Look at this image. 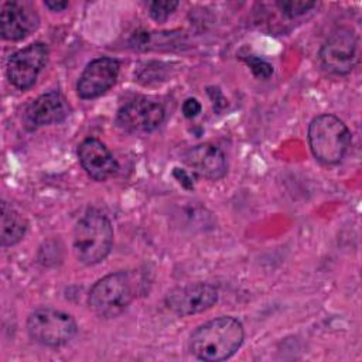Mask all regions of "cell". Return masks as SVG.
<instances>
[{"label":"cell","instance_id":"cell-19","mask_svg":"<svg viewBox=\"0 0 362 362\" xmlns=\"http://www.w3.org/2000/svg\"><path fill=\"white\" fill-rule=\"evenodd\" d=\"M201 112V103L194 99V98H189L187 99L184 103H182V113L187 119H192L195 117L198 113Z\"/></svg>","mask_w":362,"mask_h":362},{"label":"cell","instance_id":"cell-3","mask_svg":"<svg viewBox=\"0 0 362 362\" xmlns=\"http://www.w3.org/2000/svg\"><path fill=\"white\" fill-rule=\"evenodd\" d=\"M136 293L137 283L132 273H110L92 286L88 296V305L96 315L113 318L129 307Z\"/></svg>","mask_w":362,"mask_h":362},{"label":"cell","instance_id":"cell-12","mask_svg":"<svg viewBox=\"0 0 362 362\" xmlns=\"http://www.w3.org/2000/svg\"><path fill=\"white\" fill-rule=\"evenodd\" d=\"M78 158L82 168L96 181H105L119 170L117 161L109 148L98 139H85L78 147Z\"/></svg>","mask_w":362,"mask_h":362},{"label":"cell","instance_id":"cell-16","mask_svg":"<svg viewBox=\"0 0 362 362\" xmlns=\"http://www.w3.org/2000/svg\"><path fill=\"white\" fill-rule=\"evenodd\" d=\"M315 1H304V0H280L276 1V6L280 8V11L290 17H300L303 14H305L307 11H310L313 7H315Z\"/></svg>","mask_w":362,"mask_h":362},{"label":"cell","instance_id":"cell-15","mask_svg":"<svg viewBox=\"0 0 362 362\" xmlns=\"http://www.w3.org/2000/svg\"><path fill=\"white\" fill-rule=\"evenodd\" d=\"M27 232V221L7 202L1 204L0 215V240L1 246H13L18 243Z\"/></svg>","mask_w":362,"mask_h":362},{"label":"cell","instance_id":"cell-18","mask_svg":"<svg viewBox=\"0 0 362 362\" xmlns=\"http://www.w3.org/2000/svg\"><path fill=\"white\" fill-rule=\"evenodd\" d=\"M246 62L249 64L252 72L259 78H269L273 74L272 65L259 58H249V59H246Z\"/></svg>","mask_w":362,"mask_h":362},{"label":"cell","instance_id":"cell-7","mask_svg":"<svg viewBox=\"0 0 362 362\" xmlns=\"http://www.w3.org/2000/svg\"><path fill=\"white\" fill-rule=\"evenodd\" d=\"M48 58V47L44 42H34L28 47L14 52L7 62V76L10 82L25 90L31 88L40 71L45 65Z\"/></svg>","mask_w":362,"mask_h":362},{"label":"cell","instance_id":"cell-10","mask_svg":"<svg viewBox=\"0 0 362 362\" xmlns=\"http://www.w3.org/2000/svg\"><path fill=\"white\" fill-rule=\"evenodd\" d=\"M40 24L38 13L30 1H6L0 13L1 37L10 41H18L37 30Z\"/></svg>","mask_w":362,"mask_h":362},{"label":"cell","instance_id":"cell-2","mask_svg":"<svg viewBox=\"0 0 362 362\" xmlns=\"http://www.w3.org/2000/svg\"><path fill=\"white\" fill-rule=\"evenodd\" d=\"M113 243V228L105 214L89 209L78 221L74 230V252L76 259L92 266L106 259Z\"/></svg>","mask_w":362,"mask_h":362},{"label":"cell","instance_id":"cell-17","mask_svg":"<svg viewBox=\"0 0 362 362\" xmlns=\"http://www.w3.org/2000/svg\"><path fill=\"white\" fill-rule=\"evenodd\" d=\"M178 6V1H150L148 3V13L151 16L153 20L158 21V23H163L165 21L170 14L177 8Z\"/></svg>","mask_w":362,"mask_h":362},{"label":"cell","instance_id":"cell-4","mask_svg":"<svg viewBox=\"0 0 362 362\" xmlns=\"http://www.w3.org/2000/svg\"><path fill=\"white\" fill-rule=\"evenodd\" d=\"M308 143L314 157L324 164H337L351 146L346 124L334 115H320L308 126Z\"/></svg>","mask_w":362,"mask_h":362},{"label":"cell","instance_id":"cell-6","mask_svg":"<svg viewBox=\"0 0 362 362\" xmlns=\"http://www.w3.org/2000/svg\"><path fill=\"white\" fill-rule=\"evenodd\" d=\"M322 66L335 75H346L358 61V37L352 28L334 30L320 51Z\"/></svg>","mask_w":362,"mask_h":362},{"label":"cell","instance_id":"cell-8","mask_svg":"<svg viewBox=\"0 0 362 362\" xmlns=\"http://www.w3.org/2000/svg\"><path fill=\"white\" fill-rule=\"evenodd\" d=\"M218 300V290L208 283H188L170 290L164 303L177 315H192L211 308Z\"/></svg>","mask_w":362,"mask_h":362},{"label":"cell","instance_id":"cell-13","mask_svg":"<svg viewBox=\"0 0 362 362\" xmlns=\"http://www.w3.org/2000/svg\"><path fill=\"white\" fill-rule=\"evenodd\" d=\"M68 115L66 103L62 95L57 90L47 92L34 99L24 113V123L27 129L33 130L44 124L59 123Z\"/></svg>","mask_w":362,"mask_h":362},{"label":"cell","instance_id":"cell-11","mask_svg":"<svg viewBox=\"0 0 362 362\" xmlns=\"http://www.w3.org/2000/svg\"><path fill=\"white\" fill-rule=\"evenodd\" d=\"M120 65L116 59L100 57L90 61L76 83L78 95L82 99H93L109 90L117 76Z\"/></svg>","mask_w":362,"mask_h":362},{"label":"cell","instance_id":"cell-1","mask_svg":"<svg viewBox=\"0 0 362 362\" xmlns=\"http://www.w3.org/2000/svg\"><path fill=\"white\" fill-rule=\"evenodd\" d=\"M245 329L233 317H218L199 325L189 338V351L201 361L219 362L230 358L242 345Z\"/></svg>","mask_w":362,"mask_h":362},{"label":"cell","instance_id":"cell-9","mask_svg":"<svg viewBox=\"0 0 362 362\" xmlns=\"http://www.w3.org/2000/svg\"><path fill=\"white\" fill-rule=\"evenodd\" d=\"M164 120V107L147 98H134L117 112V123L130 133H150Z\"/></svg>","mask_w":362,"mask_h":362},{"label":"cell","instance_id":"cell-5","mask_svg":"<svg viewBox=\"0 0 362 362\" xmlns=\"http://www.w3.org/2000/svg\"><path fill=\"white\" fill-rule=\"evenodd\" d=\"M78 331L75 320L59 310L38 308L27 320L30 338L45 346H61L69 342Z\"/></svg>","mask_w":362,"mask_h":362},{"label":"cell","instance_id":"cell-14","mask_svg":"<svg viewBox=\"0 0 362 362\" xmlns=\"http://www.w3.org/2000/svg\"><path fill=\"white\" fill-rule=\"evenodd\" d=\"M184 163L194 170V173L208 180H221L228 171L226 157L221 148L214 144L204 143L189 148L184 154Z\"/></svg>","mask_w":362,"mask_h":362},{"label":"cell","instance_id":"cell-20","mask_svg":"<svg viewBox=\"0 0 362 362\" xmlns=\"http://www.w3.org/2000/svg\"><path fill=\"white\" fill-rule=\"evenodd\" d=\"M44 4L52 11H62L64 8L68 7V1H45Z\"/></svg>","mask_w":362,"mask_h":362}]
</instances>
